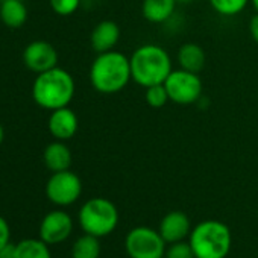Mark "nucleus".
<instances>
[{
  "instance_id": "4468645a",
  "label": "nucleus",
  "mask_w": 258,
  "mask_h": 258,
  "mask_svg": "<svg viewBox=\"0 0 258 258\" xmlns=\"http://www.w3.org/2000/svg\"><path fill=\"white\" fill-rule=\"evenodd\" d=\"M43 161H44V166L52 173L69 170L72 166V151L69 149L66 142L55 140L46 146L43 152Z\"/></svg>"
},
{
  "instance_id": "9d476101",
  "label": "nucleus",
  "mask_w": 258,
  "mask_h": 258,
  "mask_svg": "<svg viewBox=\"0 0 258 258\" xmlns=\"http://www.w3.org/2000/svg\"><path fill=\"white\" fill-rule=\"evenodd\" d=\"M73 231L72 217L62 210L47 213L40 223V238L47 244H58L69 238Z\"/></svg>"
},
{
  "instance_id": "a878e982",
  "label": "nucleus",
  "mask_w": 258,
  "mask_h": 258,
  "mask_svg": "<svg viewBox=\"0 0 258 258\" xmlns=\"http://www.w3.org/2000/svg\"><path fill=\"white\" fill-rule=\"evenodd\" d=\"M249 34L250 38L258 44V13L249 20Z\"/></svg>"
},
{
  "instance_id": "1a4fd4ad",
  "label": "nucleus",
  "mask_w": 258,
  "mask_h": 258,
  "mask_svg": "<svg viewBox=\"0 0 258 258\" xmlns=\"http://www.w3.org/2000/svg\"><path fill=\"white\" fill-rule=\"evenodd\" d=\"M23 62L28 70L40 75L53 67H58V50L49 41L35 40L25 47Z\"/></svg>"
},
{
  "instance_id": "423d86ee",
  "label": "nucleus",
  "mask_w": 258,
  "mask_h": 258,
  "mask_svg": "<svg viewBox=\"0 0 258 258\" xmlns=\"http://www.w3.org/2000/svg\"><path fill=\"white\" fill-rule=\"evenodd\" d=\"M164 87L169 93L170 100L178 105H193L202 99V79L198 73L184 69L172 70L164 82Z\"/></svg>"
},
{
  "instance_id": "f03ea898",
  "label": "nucleus",
  "mask_w": 258,
  "mask_h": 258,
  "mask_svg": "<svg viewBox=\"0 0 258 258\" xmlns=\"http://www.w3.org/2000/svg\"><path fill=\"white\" fill-rule=\"evenodd\" d=\"M76 84L73 76L61 67H53L37 75L32 84L34 102L47 111L69 106L75 97Z\"/></svg>"
},
{
  "instance_id": "b1692460",
  "label": "nucleus",
  "mask_w": 258,
  "mask_h": 258,
  "mask_svg": "<svg viewBox=\"0 0 258 258\" xmlns=\"http://www.w3.org/2000/svg\"><path fill=\"white\" fill-rule=\"evenodd\" d=\"M11 238V228L10 223L7 222L5 217L0 216V247L5 246L7 243H10Z\"/></svg>"
},
{
  "instance_id": "5701e85b",
  "label": "nucleus",
  "mask_w": 258,
  "mask_h": 258,
  "mask_svg": "<svg viewBox=\"0 0 258 258\" xmlns=\"http://www.w3.org/2000/svg\"><path fill=\"white\" fill-rule=\"evenodd\" d=\"M164 258H196V256H195V252H193L190 241L184 243L181 240L176 243H170V247L166 249Z\"/></svg>"
},
{
  "instance_id": "bb28decb",
  "label": "nucleus",
  "mask_w": 258,
  "mask_h": 258,
  "mask_svg": "<svg viewBox=\"0 0 258 258\" xmlns=\"http://www.w3.org/2000/svg\"><path fill=\"white\" fill-rule=\"evenodd\" d=\"M4 140H5V129H4L2 123H0V145L4 143Z\"/></svg>"
},
{
  "instance_id": "4be33fe9",
  "label": "nucleus",
  "mask_w": 258,
  "mask_h": 258,
  "mask_svg": "<svg viewBox=\"0 0 258 258\" xmlns=\"http://www.w3.org/2000/svg\"><path fill=\"white\" fill-rule=\"evenodd\" d=\"M81 2L82 0H49L52 11L61 17L73 16L79 10Z\"/></svg>"
},
{
  "instance_id": "393cba45",
  "label": "nucleus",
  "mask_w": 258,
  "mask_h": 258,
  "mask_svg": "<svg viewBox=\"0 0 258 258\" xmlns=\"http://www.w3.org/2000/svg\"><path fill=\"white\" fill-rule=\"evenodd\" d=\"M0 258H17V244L10 241L0 247Z\"/></svg>"
},
{
  "instance_id": "0eeeda50",
  "label": "nucleus",
  "mask_w": 258,
  "mask_h": 258,
  "mask_svg": "<svg viewBox=\"0 0 258 258\" xmlns=\"http://www.w3.org/2000/svg\"><path fill=\"white\" fill-rule=\"evenodd\" d=\"M126 252L131 258H164L166 241L160 231L137 226L126 235Z\"/></svg>"
},
{
  "instance_id": "f3484780",
  "label": "nucleus",
  "mask_w": 258,
  "mask_h": 258,
  "mask_svg": "<svg viewBox=\"0 0 258 258\" xmlns=\"http://www.w3.org/2000/svg\"><path fill=\"white\" fill-rule=\"evenodd\" d=\"M0 20L10 29H20L28 20V8L23 0H4L0 4Z\"/></svg>"
},
{
  "instance_id": "dca6fc26",
  "label": "nucleus",
  "mask_w": 258,
  "mask_h": 258,
  "mask_svg": "<svg viewBox=\"0 0 258 258\" xmlns=\"http://www.w3.org/2000/svg\"><path fill=\"white\" fill-rule=\"evenodd\" d=\"M176 10L175 0H143L142 14L143 17L155 25L166 23L172 19Z\"/></svg>"
},
{
  "instance_id": "9b49d317",
  "label": "nucleus",
  "mask_w": 258,
  "mask_h": 258,
  "mask_svg": "<svg viewBox=\"0 0 258 258\" xmlns=\"http://www.w3.org/2000/svg\"><path fill=\"white\" fill-rule=\"evenodd\" d=\"M47 127H49L50 136L55 140L67 142L76 136L79 129V118L72 108L69 106L58 108L50 112L49 120H47Z\"/></svg>"
},
{
  "instance_id": "a211bd4d",
  "label": "nucleus",
  "mask_w": 258,
  "mask_h": 258,
  "mask_svg": "<svg viewBox=\"0 0 258 258\" xmlns=\"http://www.w3.org/2000/svg\"><path fill=\"white\" fill-rule=\"evenodd\" d=\"M17 258H52L49 244L41 238H25L17 244Z\"/></svg>"
},
{
  "instance_id": "f257e3e1",
  "label": "nucleus",
  "mask_w": 258,
  "mask_h": 258,
  "mask_svg": "<svg viewBox=\"0 0 258 258\" xmlns=\"http://www.w3.org/2000/svg\"><path fill=\"white\" fill-rule=\"evenodd\" d=\"M131 81V61L124 53L114 49L97 53L90 67L91 87L102 94L120 93Z\"/></svg>"
},
{
  "instance_id": "aec40b11",
  "label": "nucleus",
  "mask_w": 258,
  "mask_h": 258,
  "mask_svg": "<svg viewBox=\"0 0 258 258\" xmlns=\"http://www.w3.org/2000/svg\"><path fill=\"white\" fill-rule=\"evenodd\" d=\"M250 0H210L211 8L222 17H235L246 10Z\"/></svg>"
},
{
  "instance_id": "c85d7f7f",
  "label": "nucleus",
  "mask_w": 258,
  "mask_h": 258,
  "mask_svg": "<svg viewBox=\"0 0 258 258\" xmlns=\"http://www.w3.org/2000/svg\"><path fill=\"white\" fill-rule=\"evenodd\" d=\"M176 4H188V2H191V0H175Z\"/></svg>"
},
{
  "instance_id": "20e7f679",
  "label": "nucleus",
  "mask_w": 258,
  "mask_h": 258,
  "mask_svg": "<svg viewBox=\"0 0 258 258\" xmlns=\"http://www.w3.org/2000/svg\"><path fill=\"white\" fill-rule=\"evenodd\" d=\"M231 231L219 220H204L191 231L190 244L196 258H225L231 250Z\"/></svg>"
},
{
  "instance_id": "f8f14e48",
  "label": "nucleus",
  "mask_w": 258,
  "mask_h": 258,
  "mask_svg": "<svg viewBox=\"0 0 258 258\" xmlns=\"http://www.w3.org/2000/svg\"><path fill=\"white\" fill-rule=\"evenodd\" d=\"M118 40H120V28L112 20L99 22L90 35V44L96 53L112 50L117 46Z\"/></svg>"
},
{
  "instance_id": "412c9836",
  "label": "nucleus",
  "mask_w": 258,
  "mask_h": 258,
  "mask_svg": "<svg viewBox=\"0 0 258 258\" xmlns=\"http://www.w3.org/2000/svg\"><path fill=\"white\" fill-rule=\"evenodd\" d=\"M145 90H146V93H145L146 103L152 108H163L170 100L164 84L152 85V87H148Z\"/></svg>"
},
{
  "instance_id": "7ed1b4c3",
  "label": "nucleus",
  "mask_w": 258,
  "mask_h": 258,
  "mask_svg": "<svg viewBox=\"0 0 258 258\" xmlns=\"http://www.w3.org/2000/svg\"><path fill=\"white\" fill-rule=\"evenodd\" d=\"M129 61L133 81L143 88L164 84L173 70L169 52L152 43L137 47L129 56Z\"/></svg>"
},
{
  "instance_id": "6ab92c4d",
  "label": "nucleus",
  "mask_w": 258,
  "mask_h": 258,
  "mask_svg": "<svg viewBox=\"0 0 258 258\" xmlns=\"http://www.w3.org/2000/svg\"><path fill=\"white\" fill-rule=\"evenodd\" d=\"M100 256V243L99 237L85 234L79 237L72 247V258H99Z\"/></svg>"
},
{
  "instance_id": "ddd939ff",
  "label": "nucleus",
  "mask_w": 258,
  "mask_h": 258,
  "mask_svg": "<svg viewBox=\"0 0 258 258\" xmlns=\"http://www.w3.org/2000/svg\"><path fill=\"white\" fill-rule=\"evenodd\" d=\"M190 232V219L182 211L167 213L160 223V234L166 243H176Z\"/></svg>"
},
{
  "instance_id": "6e6552de",
  "label": "nucleus",
  "mask_w": 258,
  "mask_h": 258,
  "mask_svg": "<svg viewBox=\"0 0 258 258\" xmlns=\"http://www.w3.org/2000/svg\"><path fill=\"white\" fill-rule=\"evenodd\" d=\"M82 195V181L81 178L69 170L55 172L46 184L47 199L58 207H69L75 204Z\"/></svg>"
},
{
  "instance_id": "2eb2a0df",
  "label": "nucleus",
  "mask_w": 258,
  "mask_h": 258,
  "mask_svg": "<svg viewBox=\"0 0 258 258\" xmlns=\"http://www.w3.org/2000/svg\"><path fill=\"white\" fill-rule=\"evenodd\" d=\"M176 61L179 64V69L193 72V73H199L207 62V55L205 50L196 44V43H185L178 49V55H176Z\"/></svg>"
},
{
  "instance_id": "cd10ccee",
  "label": "nucleus",
  "mask_w": 258,
  "mask_h": 258,
  "mask_svg": "<svg viewBox=\"0 0 258 258\" xmlns=\"http://www.w3.org/2000/svg\"><path fill=\"white\" fill-rule=\"evenodd\" d=\"M250 5L253 7V10L258 13V0H250Z\"/></svg>"
},
{
  "instance_id": "39448f33",
  "label": "nucleus",
  "mask_w": 258,
  "mask_h": 258,
  "mask_svg": "<svg viewBox=\"0 0 258 258\" xmlns=\"http://www.w3.org/2000/svg\"><path fill=\"white\" fill-rule=\"evenodd\" d=\"M78 219L85 234L103 237L115 229L118 223V211L109 199L93 198L81 207Z\"/></svg>"
}]
</instances>
